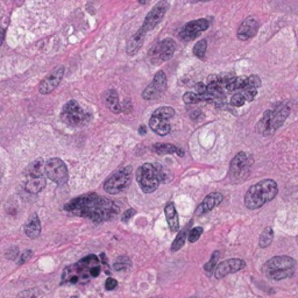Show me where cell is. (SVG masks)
Wrapping results in <instances>:
<instances>
[{
	"label": "cell",
	"mask_w": 298,
	"mask_h": 298,
	"mask_svg": "<svg viewBox=\"0 0 298 298\" xmlns=\"http://www.w3.org/2000/svg\"><path fill=\"white\" fill-rule=\"evenodd\" d=\"M64 210L96 223H102L115 218L118 214L119 207L111 199L100 197L97 193H86L69 202L64 206Z\"/></svg>",
	"instance_id": "cell-1"
},
{
	"label": "cell",
	"mask_w": 298,
	"mask_h": 298,
	"mask_svg": "<svg viewBox=\"0 0 298 298\" xmlns=\"http://www.w3.org/2000/svg\"><path fill=\"white\" fill-rule=\"evenodd\" d=\"M279 187L274 179H263L250 186L245 196V205L249 210H256L275 198Z\"/></svg>",
	"instance_id": "cell-2"
},
{
	"label": "cell",
	"mask_w": 298,
	"mask_h": 298,
	"mask_svg": "<svg viewBox=\"0 0 298 298\" xmlns=\"http://www.w3.org/2000/svg\"><path fill=\"white\" fill-rule=\"evenodd\" d=\"M99 260L96 255H89L85 259L80 260L79 262L72 266L66 267L63 272L62 283H78L80 281L88 280L91 276V269L98 266Z\"/></svg>",
	"instance_id": "cell-3"
},
{
	"label": "cell",
	"mask_w": 298,
	"mask_h": 298,
	"mask_svg": "<svg viewBox=\"0 0 298 298\" xmlns=\"http://www.w3.org/2000/svg\"><path fill=\"white\" fill-rule=\"evenodd\" d=\"M92 116L82 109L78 102L70 100L63 106L61 112V120L68 126L71 127H83L91 121Z\"/></svg>",
	"instance_id": "cell-4"
},
{
	"label": "cell",
	"mask_w": 298,
	"mask_h": 298,
	"mask_svg": "<svg viewBox=\"0 0 298 298\" xmlns=\"http://www.w3.org/2000/svg\"><path fill=\"white\" fill-rule=\"evenodd\" d=\"M43 168H45V162L42 159L35 160L27 167L25 172V189L28 192L39 193L45 189L46 177L43 175Z\"/></svg>",
	"instance_id": "cell-5"
},
{
	"label": "cell",
	"mask_w": 298,
	"mask_h": 298,
	"mask_svg": "<svg viewBox=\"0 0 298 298\" xmlns=\"http://www.w3.org/2000/svg\"><path fill=\"white\" fill-rule=\"evenodd\" d=\"M136 180L145 193H152L159 187L161 183L157 166L152 163H145L136 172Z\"/></svg>",
	"instance_id": "cell-6"
},
{
	"label": "cell",
	"mask_w": 298,
	"mask_h": 298,
	"mask_svg": "<svg viewBox=\"0 0 298 298\" xmlns=\"http://www.w3.org/2000/svg\"><path fill=\"white\" fill-rule=\"evenodd\" d=\"M130 179H132V167L128 166L117 170L105 180L104 190L110 195H117V193L123 191L129 185Z\"/></svg>",
	"instance_id": "cell-7"
},
{
	"label": "cell",
	"mask_w": 298,
	"mask_h": 298,
	"mask_svg": "<svg viewBox=\"0 0 298 298\" xmlns=\"http://www.w3.org/2000/svg\"><path fill=\"white\" fill-rule=\"evenodd\" d=\"M43 169H45L46 176L50 180H53L54 183L59 184V185H63V184L68 182V168H66L65 163L61 159L54 157V159L48 160L45 163V168Z\"/></svg>",
	"instance_id": "cell-8"
},
{
	"label": "cell",
	"mask_w": 298,
	"mask_h": 298,
	"mask_svg": "<svg viewBox=\"0 0 298 298\" xmlns=\"http://www.w3.org/2000/svg\"><path fill=\"white\" fill-rule=\"evenodd\" d=\"M176 42L170 38L157 42L149 52L150 62L157 64V63L169 61L176 52Z\"/></svg>",
	"instance_id": "cell-9"
},
{
	"label": "cell",
	"mask_w": 298,
	"mask_h": 298,
	"mask_svg": "<svg viewBox=\"0 0 298 298\" xmlns=\"http://www.w3.org/2000/svg\"><path fill=\"white\" fill-rule=\"evenodd\" d=\"M250 163L246 153H238L230 165V177L233 182H241L245 180L249 175Z\"/></svg>",
	"instance_id": "cell-10"
},
{
	"label": "cell",
	"mask_w": 298,
	"mask_h": 298,
	"mask_svg": "<svg viewBox=\"0 0 298 298\" xmlns=\"http://www.w3.org/2000/svg\"><path fill=\"white\" fill-rule=\"evenodd\" d=\"M168 7H169V4L168 1H166V0H161V1L157 2V4L150 9L148 14L146 15L145 21H143V25L141 27L142 31H145L147 33L155 28V27L161 22V20L165 18L167 11H168Z\"/></svg>",
	"instance_id": "cell-11"
},
{
	"label": "cell",
	"mask_w": 298,
	"mask_h": 298,
	"mask_svg": "<svg viewBox=\"0 0 298 298\" xmlns=\"http://www.w3.org/2000/svg\"><path fill=\"white\" fill-rule=\"evenodd\" d=\"M167 89V76L166 73L160 70L154 76L153 82L147 86L142 92V98L146 100H153L159 98L165 93Z\"/></svg>",
	"instance_id": "cell-12"
},
{
	"label": "cell",
	"mask_w": 298,
	"mask_h": 298,
	"mask_svg": "<svg viewBox=\"0 0 298 298\" xmlns=\"http://www.w3.org/2000/svg\"><path fill=\"white\" fill-rule=\"evenodd\" d=\"M64 71H65V68L63 65H59L56 66L55 69H53L52 72H50L49 75L47 76L41 83H40L39 85L40 93H41V95H48V93H52L54 90L60 85V83H61V80L63 79V76H64Z\"/></svg>",
	"instance_id": "cell-13"
},
{
	"label": "cell",
	"mask_w": 298,
	"mask_h": 298,
	"mask_svg": "<svg viewBox=\"0 0 298 298\" xmlns=\"http://www.w3.org/2000/svg\"><path fill=\"white\" fill-rule=\"evenodd\" d=\"M209 26L210 22L206 19H198L187 22L179 33L180 39L184 40V41H192V40L198 38L200 33L206 31Z\"/></svg>",
	"instance_id": "cell-14"
},
{
	"label": "cell",
	"mask_w": 298,
	"mask_h": 298,
	"mask_svg": "<svg viewBox=\"0 0 298 298\" xmlns=\"http://www.w3.org/2000/svg\"><path fill=\"white\" fill-rule=\"evenodd\" d=\"M290 115V107L284 104H281L275 110L270 111L269 117V130L270 135H273L281 126L283 125L288 117Z\"/></svg>",
	"instance_id": "cell-15"
},
{
	"label": "cell",
	"mask_w": 298,
	"mask_h": 298,
	"mask_svg": "<svg viewBox=\"0 0 298 298\" xmlns=\"http://www.w3.org/2000/svg\"><path fill=\"white\" fill-rule=\"evenodd\" d=\"M245 267L246 262L241 259L226 260L216 268V270H214V276H216V279L220 280L223 279V277L230 275V274L239 272V270L243 269Z\"/></svg>",
	"instance_id": "cell-16"
},
{
	"label": "cell",
	"mask_w": 298,
	"mask_h": 298,
	"mask_svg": "<svg viewBox=\"0 0 298 298\" xmlns=\"http://www.w3.org/2000/svg\"><path fill=\"white\" fill-rule=\"evenodd\" d=\"M259 21H257L255 18L249 16V18L243 20L239 26V28H238V39H239L240 41H247V40L254 38V36L256 35L257 31H259Z\"/></svg>",
	"instance_id": "cell-17"
},
{
	"label": "cell",
	"mask_w": 298,
	"mask_h": 298,
	"mask_svg": "<svg viewBox=\"0 0 298 298\" xmlns=\"http://www.w3.org/2000/svg\"><path fill=\"white\" fill-rule=\"evenodd\" d=\"M296 262L293 257L289 256H275L270 259L264 264V272H272V270H287L295 269Z\"/></svg>",
	"instance_id": "cell-18"
},
{
	"label": "cell",
	"mask_w": 298,
	"mask_h": 298,
	"mask_svg": "<svg viewBox=\"0 0 298 298\" xmlns=\"http://www.w3.org/2000/svg\"><path fill=\"white\" fill-rule=\"evenodd\" d=\"M223 199H224V196L220 192L210 193V195L205 197V199L200 203L198 209L196 210V214L197 216H202V214L210 212V211L213 210L214 207L218 206L219 204L223 202Z\"/></svg>",
	"instance_id": "cell-19"
},
{
	"label": "cell",
	"mask_w": 298,
	"mask_h": 298,
	"mask_svg": "<svg viewBox=\"0 0 298 298\" xmlns=\"http://www.w3.org/2000/svg\"><path fill=\"white\" fill-rule=\"evenodd\" d=\"M146 34L147 33L140 28L139 31L128 40V42H127V46H126V52L129 56H134L135 54H138L140 48H141L143 45V41H145Z\"/></svg>",
	"instance_id": "cell-20"
},
{
	"label": "cell",
	"mask_w": 298,
	"mask_h": 298,
	"mask_svg": "<svg viewBox=\"0 0 298 298\" xmlns=\"http://www.w3.org/2000/svg\"><path fill=\"white\" fill-rule=\"evenodd\" d=\"M149 127L161 136L168 135L172 132V125H170L168 120L157 118V117L152 116V118L149 119Z\"/></svg>",
	"instance_id": "cell-21"
},
{
	"label": "cell",
	"mask_w": 298,
	"mask_h": 298,
	"mask_svg": "<svg viewBox=\"0 0 298 298\" xmlns=\"http://www.w3.org/2000/svg\"><path fill=\"white\" fill-rule=\"evenodd\" d=\"M103 99H104V103H105V105L109 107L113 113H117V115H118V113L122 111V107L119 103L118 93H117L116 90L113 89L107 90V91L104 93Z\"/></svg>",
	"instance_id": "cell-22"
},
{
	"label": "cell",
	"mask_w": 298,
	"mask_h": 298,
	"mask_svg": "<svg viewBox=\"0 0 298 298\" xmlns=\"http://www.w3.org/2000/svg\"><path fill=\"white\" fill-rule=\"evenodd\" d=\"M165 213H166V218H167V222H168L170 231H172V232H179V214H177V211L175 209L174 203L167 204Z\"/></svg>",
	"instance_id": "cell-23"
},
{
	"label": "cell",
	"mask_w": 298,
	"mask_h": 298,
	"mask_svg": "<svg viewBox=\"0 0 298 298\" xmlns=\"http://www.w3.org/2000/svg\"><path fill=\"white\" fill-rule=\"evenodd\" d=\"M25 233L31 239H36L40 236V233H41V223H40L38 214H33L28 223L26 224Z\"/></svg>",
	"instance_id": "cell-24"
},
{
	"label": "cell",
	"mask_w": 298,
	"mask_h": 298,
	"mask_svg": "<svg viewBox=\"0 0 298 298\" xmlns=\"http://www.w3.org/2000/svg\"><path fill=\"white\" fill-rule=\"evenodd\" d=\"M153 152L159 155H167V154H176V155L184 156V152L179 147L172 145V143H155L153 146Z\"/></svg>",
	"instance_id": "cell-25"
},
{
	"label": "cell",
	"mask_w": 298,
	"mask_h": 298,
	"mask_svg": "<svg viewBox=\"0 0 298 298\" xmlns=\"http://www.w3.org/2000/svg\"><path fill=\"white\" fill-rule=\"evenodd\" d=\"M268 279L281 281L284 279H289L294 275L295 269H287V270H272V272H264Z\"/></svg>",
	"instance_id": "cell-26"
},
{
	"label": "cell",
	"mask_w": 298,
	"mask_h": 298,
	"mask_svg": "<svg viewBox=\"0 0 298 298\" xmlns=\"http://www.w3.org/2000/svg\"><path fill=\"white\" fill-rule=\"evenodd\" d=\"M152 116L157 117V118H161V119L169 120L172 119L173 117H175V110L170 106H161L153 112Z\"/></svg>",
	"instance_id": "cell-27"
},
{
	"label": "cell",
	"mask_w": 298,
	"mask_h": 298,
	"mask_svg": "<svg viewBox=\"0 0 298 298\" xmlns=\"http://www.w3.org/2000/svg\"><path fill=\"white\" fill-rule=\"evenodd\" d=\"M274 239V231L272 227H266L263 230V232L261 233L260 239H259V245L262 248H266V247L270 246V243L273 242Z\"/></svg>",
	"instance_id": "cell-28"
},
{
	"label": "cell",
	"mask_w": 298,
	"mask_h": 298,
	"mask_svg": "<svg viewBox=\"0 0 298 298\" xmlns=\"http://www.w3.org/2000/svg\"><path fill=\"white\" fill-rule=\"evenodd\" d=\"M190 224H187V225L184 227V229L180 231L179 234H177L176 239H175V241H174V243L172 246L173 252H177V250H179L184 246V243H185V239H186V233H187V230H189Z\"/></svg>",
	"instance_id": "cell-29"
},
{
	"label": "cell",
	"mask_w": 298,
	"mask_h": 298,
	"mask_svg": "<svg viewBox=\"0 0 298 298\" xmlns=\"http://www.w3.org/2000/svg\"><path fill=\"white\" fill-rule=\"evenodd\" d=\"M130 266H132V262H130L129 257L121 256V257H118L116 262L113 263V269L117 270V272H120V270L129 269Z\"/></svg>",
	"instance_id": "cell-30"
},
{
	"label": "cell",
	"mask_w": 298,
	"mask_h": 298,
	"mask_svg": "<svg viewBox=\"0 0 298 298\" xmlns=\"http://www.w3.org/2000/svg\"><path fill=\"white\" fill-rule=\"evenodd\" d=\"M206 49H207V41L206 40H200V41L197 42L196 46L193 47V54H195L198 59L204 60V58H205Z\"/></svg>",
	"instance_id": "cell-31"
},
{
	"label": "cell",
	"mask_w": 298,
	"mask_h": 298,
	"mask_svg": "<svg viewBox=\"0 0 298 298\" xmlns=\"http://www.w3.org/2000/svg\"><path fill=\"white\" fill-rule=\"evenodd\" d=\"M261 86V78L257 75H252L249 77H247V86L245 90L248 89H259ZM243 90V91H245Z\"/></svg>",
	"instance_id": "cell-32"
},
{
	"label": "cell",
	"mask_w": 298,
	"mask_h": 298,
	"mask_svg": "<svg viewBox=\"0 0 298 298\" xmlns=\"http://www.w3.org/2000/svg\"><path fill=\"white\" fill-rule=\"evenodd\" d=\"M183 102L185 104H197L199 102H203L202 96L197 95L196 92H186L183 96Z\"/></svg>",
	"instance_id": "cell-33"
},
{
	"label": "cell",
	"mask_w": 298,
	"mask_h": 298,
	"mask_svg": "<svg viewBox=\"0 0 298 298\" xmlns=\"http://www.w3.org/2000/svg\"><path fill=\"white\" fill-rule=\"evenodd\" d=\"M245 103H246V99H245V97H243L242 92L236 93V95H233L232 98H231V105L234 107L242 106Z\"/></svg>",
	"instance_id": "cell-34"
},
{
	"label": "cell",
	"mask_w": 298,
	"mask_h": 298,
	"mask_svg": "<svg viewBox=\"0 0 298 298\" xmlns=\"http://www.w3.org/2000/svg\"><path fill=\"white\" fill-rule=\"evenodd\" d=\"M218 259H219V252H214L212 257H211V260L207 263H205L204 269H205L207 273L212 272V270H214V267H216L217 262H218Z\"/></svg>",
	"instance_id": "cell-35"
},
{
	"label": "cell",
	"mask_w": 298,
	"mask_h": 298,
	"mask_svg": "<svg viewBox=\"0 0 298 298\" xmlns=\"http://www.w3.org/2000/svg\"><path fill=\"white\" fill-rule=\"evenodd\" d=\"M203 233V229L202 227H195V229H192L189 232V238H187V240H189V242H196L197 240L199 239L200 236H202Z\"/></svg>",
	"instance_id": "cell-36"
},
{
	"label": "cell",
	"mask_w": 298,
	"mask_h": 298,
	"mask_svg": "<svg viewBox=\"0 0 298 298\" xmlns=\"http://www.w3.org/2000/svg\"><path fill=\"white\" fill-rule=\"evenodd\" d=\"M16 298H38V290L36 289H28L21 291Z\"/></svg>",
	"instance_id": "cell-37"
},
{
	"label": "cell",
	"mask_w": 298,
	"mask_h": 298,
	"mask_svg": "<svg viewBox=\"0 0 298 298\" xmlns=\"http://www.w3.org/2000/svg\"><path fill=\"white\" fill-rule=\"evenodd\" d=\"M243 97H245L246 102H252V100L255 98L256 95H257V90L256 89H248V90H245V91L242 92Z\"/></svg>",
	"instance_id": "cell-38"
},
{
	"label": "cell",
	"mask_w": 298,
	"mask_h": 298,
	"mask_svg": "<svg viewBox=\"0 0 298 298\" xmlns=\"http://www.w3.org/2000/svg\"><path fill=\"white\" fill-rule=\"evenodd\" d=\"M117 287H118V282H117V280L112 279V277H110V279L106 280V282H105L106 290H115Z\"/></svg>",
	"instance_id": "cell-39"
},
{
	"label": "cell",
	"mask_w": 298,
	"mask_h": 298,
	"mask_svg": "<svg viewBox=\"0 0 298 298\" xmlns=\"http://www.w3.org/2000/svg\"><path fill=\"white\" fill-rule=\"evenodd\" d=\"M134 214H135V210H133V209H129V210H127L125 213L122 214V217H121V220L123 223H127L128 222V220L132 218V217L134 216Z\"/></svg>",
	"instance_id": "cell-40"
},
{
	"label": "cell",
	"mask_w": 298,
	"mask_h": 298,
	"mask_svg": "<svg viewBox=\"0 0 298 298\" xmlns=\"http://www.w3.org/2000/svg\"><path fill=\"white\" fill-rule=\"evenodd\" d=\"M32 255H33V252H32V250H26V252H23V254L21 255V257H20L19 264L25 263L26 261H28L29 259H31Z\"/></svg>",
	"instance_id": "cell-41"
},
{
	"label": "cell",
	"mask_w": 298,
	"mask_h": 298,
	"mask_svg": "<svg viewBox=\"0 0 298 298\" xmlns=\"http://www.w3.org/2000/svg\"><path fill=\"white\" fill-rule=\"evenodd\" d=\"M4 40H5V31H4V28H2V27H0V47H1L2 42H4Z\"/></svg>",
	"instance_id": "cell-42"
},
{
	"label": "cell",
	"mask_w": 298,
	"mask_h": 298,
	"mask_svg": "<svg viewBox=\"0 0 298 298\" xmlns=\"http://www.w3.org/2000/svg\"><path fill=\"white\" fill-rule=\"evenodd\" d=\"M139 133H140V135H145V134H146V126H145V125L140 126Z\"/></svg>",
	"instance_id": "cell-43"
},
{
	"label": "cell",
	"mask_w": 298,
	"mask_h": 298,
	"mask_svg": "<svg viewBox=\"0 0 298 298\" xmlns=\"http://www.w3.org/2000/svg\"><path fill=\"white\" fill-rule=\"evenodd\" d=\"M138 1H139L141 5H145L146 2H147V0H138Z\"/></svg>",
	"instance_id": "cell-44"
},
{
	"label": "cell",
	"mask_w": 298,
	"mask_h": 298,
	"mask_svg": "<svg viewBox=\"0 0 298 298\" xmlns=\"http://www.w3.org/2000/svg\"><path fill=\"white\" fill-rule=\"evenodd\" d=\"M198 1H209V0H198Z\"/></svg>",
	"instance_id": "cell-45"
},
{
	"label": "cell",
	"mask_w": 298,
	"mask_h": 298,
	"mask_svg": "<svg viewBox=\"0 0 298 298\" xmlns=\"http://www.w3.org/2000/svg\"><path fill=\"white\" fill-rule=\"evenodd\" d=\"M70 298H78V297H76V296H72V297H70Z\"/></svg>",
	"instance_id": "cell-46"
},
{
	"label": "cell",
	"mask_w": 298,
	"mask_h": 298,
	"mask_svg": "<svg viewBox=\"0 0 298 298\" xmlns=\"http://www.w3.org/2000/svg\"><path fill=\"white\" fill-rule=\"evenodd\" d=\"M152 298H160V297H152Z\"/></svg>",
	"instance_id": "cell-47"
}]
</instances>
